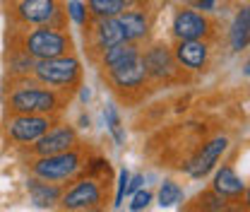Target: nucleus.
Returning <instances> with one entry per match:
<instances>
[{"instance_id": "21", "label": "nucleus", "mask_w": 250, "mask_h": 212, "mask_svg": "<svg viewBox=\"0 0 250 212\" xmlns=\"http://www.w3.org/2000/svg\"><path fill=\"white\" fill-rule=\"evenodd\" d=\"M183 200V188L173 181H164L159 188V205L161 208H173L176 203Z\"/></svg>"}, {"instance_id": "16", "label": "nucleus", "mask_w": 250, "mask_h": 212, "mask_svg": "<svg viewBox=\"0 0 250 212\" xmlns=\"http://www.w3.org/2000/svg\"><path fill=\"white\" fill-rule=\"evenodd\" d=\"M29 188V198L36 208H51L53 203H58L62 195V190L58 186H53V181H43V179H31L27 183Z\"/></svg>"}, {"instance_id": "31", "label": "nucleus", "mask_w": 250, "mask_h": 212, "mask_svg": "<svg viewBox=\"0 0 250 212\" xmlns=\"http://www.w3.org/2000/svg\"><path fill=\"white\" fill-rule=\"evenodd\" d=\"M246 200H248V208H250V188H248V193H246Z\"/></svg>"}, {"instance_id": "1", "label": "nucleus", "mask_w": 250, "mask_h": 212, "mask_svg": "<svg viewBox=\"0 0 250 212\" xmlns=\"http://www.w3.org/2000/svg\"><path fill=\"white\" fill-rule=\"evenodd\" d=\"M31 75H34L41 85H46V87L65 90V87H72V85L80 82L82 68H80V61H77L75 56L65 53V56H56V58L34 61Z\"/></svg>"}, {"instance_id": "2", "label": "nucleus", "mask_w": 250, "mask_h": 212, "mask_svg": "<svg viewBox=\"0 0 250 212\" xmlns=\"http://www.w3.org/2000/svg\"><path fill=\"white\" fill-rule=\"evenodd\" d=\"M72 48V41L70 36L61 29H53L51 24L46 27H39V29L29 31L24 36V44H22V51L34 58V61H41V58H56V56H65L70 53Z\"/></svg>"}, {"instance_id": "19", "label": "nucleus", "mask_w": 250, "mask_h": 212, "mask_svg": "<svg viewBox=\"0 0 250 212\" xmlns=\"http://www.w3.org/2000/svg\"><path fill=\"white\" fill-rule=\"evenodd\" d=\"M229 39H231V48H233V51H241V48H246L250 44V5L243 7V10L236 15V20H233V24H231Z\"/></svg>"}, {"instance_id": "22", "label": "nucleus", "mask_w": 250, "mask_h": 212, "mask_svg": "<svg viewBox=\"0 0 250 212\" xmlns=\"http://www.w3.org/2000/svg\"><path fill=\"white\" fill-rule=\"evenodd\" d=\"M104 118H106V125H108V130H111V135H113L116 145H125V130H123V123H121V118H118L116 106H106Z\"/></svg>"}, {"instance_id": "7", "label": "nucleus", "mask_w": 250, "mask_h": 212, "mask_svg": "<svg viewBox=\"0 0 250 212\" xmlns=\"http://www.w3.org/2000/svg\"><path fill=\"white\" fill-rule=\"evenodd\" d=\"M58 0H20L15 15L24 24H51L58 17Z\"/></svg>"}, {"instance_id": "6", "label": "nucleus", "mask_w": 250, "mask_h": 212, "mask_svg": "<svg viewBox=\"0 0 250 212\" xmlns=\"http://www.w3.org/2000/svg\"><path fill=\"white\" fill-rule=\"evenodd\" d=\"M101 186L92 179H84V181L75 183L67 193L61 195V205L65 210H94L101 205Z\"/></svg>"}, {"instance_id": "24", "label": "nucleus", "mask_w": 250, "mask_h": 212, "mask_svg": "<svg viewBox=\"0 0 250 212\" xmlns=\"http://www.w3.org/2000/svg\"><path fill=\"white\" fill-rule=\"evenodd\" d=\"M67 15L72 17L75 24H80V27L87 24V5H84V2H80V0H70V5H67Z\"/></svg>"}, {"instance_id": "5", "label": "nucleus", "mask_w": 250, "mask_h": 212, "mask_svg": "<svg viewBox=\"0 0 250 212\" xmlns=\"http://www.w3.org/2000/svg\"><path fill=\"white\" fill-rule=\"evenodd\" d=\"M53 121L48 114H17L7 121V135L15 142H36L46 130H51Z\"/></svg>"}, {"instance_id": "20", "label": "nucleus", "mask_w": 250, "mask_h": 212, "mask_svg": "<svg viewBox=\"0 0 250 212\" xmlns=\"http://www.w3.org/2000/svg\"><path fill=\"white\" fill-rule=\"evenodd\" d=\"M87 5L96 17H116L132 5V0H87Z\"/></svg>"}, {"instance_id": "15", "label": "nucleus", "mask_w": 250, "mask_h": 212, "mask_svg": "<svg viewBox=\"0 0 250 212\" xmlns=\"http://www.w3.org/2000/svg\"><path fill=\"white\" fill-rule=\"evenodd\" d=\"M94 36H96V48H101V51H106V48H111V46L125 41L121 22H118L116 17H99Z\"/></svg>"}, {"instance_id": "9", "label": "nucleus", "mask_w": 250, "mask_h": 212, "mask_svg": "<svg viewBox=\"0 0 250 212\" xmlns=\"http://www.w3.org/2000/svg\"><path fill=\"white\" fill-rule=\"evenodd\" d=\"M229 147V140L226 138H214L212 142H207L200 154L195 157V159H190V164L186 166V171L192 176V179H202V176H207L212 169H214V164L219 162V157L226 152Z\"/></svg>"}, {"instance_id": "10", "label": "nucleus", "mask_w": 250, "mask_h": 212, "mask_svg": "<svg viewBox=\"0 0 250 212\" xmlns=\"http://www.w3.org/2000/svg\"><path fill=\"white\" fill-rule=\"evenodd\" d=\"M173 34L178 39H205L209 34V20L202 12L181 10L173 17Z\"/></svg>"}, {"instance_id": "3", "label": "nucleus", "mask_w": 250, "mask_h": 212, "mask_svg": "<svg viewBox=\"0 0 250 212\" xmlns=\"http://www.w3.org/2000/svg\"><path fill=\"white\" fill-rule=\"evenodd\" d=\"M61 109V99L53 90L22 85L10 94V111L15 114H51Z\"/></svg>"}, {"instance_id": "18", "label": "nucleus", "mask_w": 250, "mask_h": 212, "mask_svg": "<svg viewBox=\"0 0 250 212\" xmlns=\"http://www.w3.org/2000/svg\"><path fill=\"white\" fill-rule=\"evenodd\" d=\"M137 56H140V48H137L135 41H121V44H116V46H111V48L104 51L101 65L106 70H113V68H121L125 63H130L132 58H137Z\"/></svg>"}, {"instance_id": "23", "label": "nucleus", "mask_w": 250, "mask_h": 212, "mask_svg": "<svg viewBox=\"0 0 250 212\" xmlns=\"http://www.w3.org/2000/svg\"><path fill=\"white\" fill-rule=\"evenodd\" d=\"M197 203H200V208H205V210H224V208H226L224 195H221V193H217L214 188H212L209 193L200 195V198H197Z\"/></svg>"}, {"instance_id": "25", "label": "nucleus", "mask_w": 250, "mask_h": 212, "mask_svg": "<svg viewBox=\"0 0 250 212\" xmlns=\"http://www.w3.org/2000/svg\"><path fill=\"white\" fill-rule=\"evenodd\" d=\"M149 200H152V193L149 190H135V198H132V203H130V210H145L147 205H149Z\"/></svg>"}, {"instance_id": "26", "label": "nucleus", "mask_w": 250, "mask_h": 212, "mask_svg": "<svg viewBox=\"0 0 250 212\" xmlns=\"http://www.w3.org/2000/svg\"><path fill=\"white\" fill-rule=\"evenodd\" d=\"M127 181H130V174H127V169L121 171V176H118V193H116V208H121V203H123L125 198V188H127Z\"/></svg>"}, {"instance_id": "29", "label": "nucleus", "mask_w": 250, "mask_h": 212, "mask_svg": "<svg viewBox=\"0 0 250 212\" xmlns=\"http://www.w3.org/2000/svg\"><path fill=\"white\" fill-rule=\"evenodd\" d=\"M89 96H92V92L87 90V87H84V90L80 92V99H82V104H87V101H89Z\"/></svg>"}, {"instance_id": "28", "label": "nucleus", "mask_w": 250, "mask_h": 212, "mask_svg": "<svg viewBox=\"0 0 250 212\" xmlns=\"http://www.w3.org/2000/svg\"><path fill=\"white\" fill-rule=\"evenodd\" d=\"M195 5H197V10H205V12H209V10H214L217 0H195Z\"/></svg>"}, {"instance_id": "4", "label": "nucleus", "mask_w": 250, "mask_h": 212, "mask_svg": "<svg viewBox=\"0 0 250 212\" xmlns=\"http://www.w3.org/2000/svg\"><path fill=\"white\" fill-rule=\"evenodd\" d=\"M80 154L75 150H65L58 154H46L31 162V174L43 181H67L80 169Z\"/></svg>"}, {"instance_id": "12", "label": "nucleus", "mask_w": 250, "mask_h": 212, "mask_svg": "<svg viewBox=\"0 0 250 212\" xmlns=\"http://www.w3.org/2000/svg\"><path fill=\"white\" fill-rule=\"evenodd\" d=\"M207 44L200 41V39H178V46H176V61L181 65H186L190 70H200L205 68L207 63Z\"/></svg>"}, {"instance_id": "13", "label": "nucleus", "mask_w": 250, "mask_h": 212, "mask_svg": "<svg viewBox=\"0 0 250 212\" xmlns=\"http://www.w3.org/2000/svg\"><path fill=\"white\" fill-rule=\"evenodd\" d=\"M142 61H145V68H147V75H152V77H171L173 75V68H176V63H173V56L166 51V46H154V48H149L145 56H142Z\"/></svg>"}, {"instance_id": "30", "label": "nucleus", "mask_w": 250, "mask_h": 212, "mask_svg": "<svg viewBox=\"0 0 250 212\" xmlns=\"http://www.w3.org/2000/svg\"><path fill=\"white\" fill-rule=\"evenodd\" d=\"M243 72H246V75H250V61L246 63V68H243Z\"/></svg>"}, {"instance_id": "14", "label": "nucleus", "mask_w": 250, "mask_h": 212, "mask_svg": "<svg viewBox=\"0 0 250 212\" xmlns=\"http://www.w3.org/2000/svg\"><path fill=\"white\" fill-rule=\"evenodd\" d=\"M116 20L121 22L125 41H140V39H145L147 31H149V20H147V15L140 12V10H130V7H127L125 12L116 15Z\"/></svg>"}, {"instance_id": "27", "label": "nucleus", "mask_w": 250, "mask_h": 212, "mask_svg": "<svg viewBox=\"0 0 250 212\" xmlns=\"http://www.w3.org/2000/svg\"><path fill=\"white\" fill-rule=\"evenodd\" d=\"M142 183H145V176H142V174H137V176H130V181H127V188H125V195H130V193L140 190V188H142Z\"/></svg>"}, {"instance_id": "17", "label": "nucleus", "mask_w": 250, "mask_h": 212, "mask_svg": "<svg viewBox=\"0 0 250 212\" xmlns=\"http://www.w3.org/2000/svg\"><path fill=\"white\" fill-rule=\"evenodd\" d=\"M217 193H221L224 198H236V195H241V193H246V183L243 179L236 174V169L233 166H221L217 171V176H214V186H212Z\"/></svg>"}, {"instance_id": "8", "label": "nucleus", "mask_w": 250, "mask_h": 212, "mask_svg": "<svg viewBox=\"0 0 250 212\" xmlns=\"http://www.w3.org/2000/svg\"><path fill=\"white\" fill-rule=\"evenodd\" d=\"M75 145H77V133H75V128L62 125V128L46 130V133L36 140V145L31 147V152L39 154V157H46V154H58V152L72 150Z\"/></svg>"}, {"instance_id": "11", "label": "nucleus", "mask_w": 250, "mask_h": 212, "mask_svg": "<svg viewBox=\"0 0 250 212\" xmlns=\"http://www.w3.org/2000/svg\"><path fill=\"white\" fill-rule=\"evenodd\" d=\"M108 75H111V82H113L116 87H121V90H140V87L147 82V77H149L142 56L132 58L130 63H125L121 68L108 70Z\"/></svg>"}]
</instances>
